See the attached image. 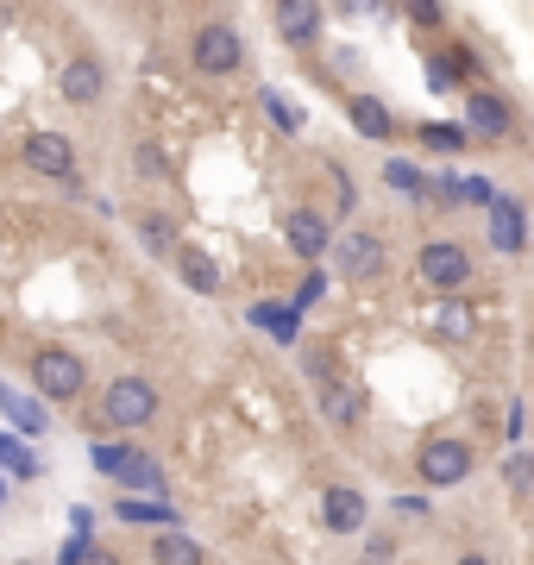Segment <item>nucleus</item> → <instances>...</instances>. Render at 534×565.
<instances>
[{
  "mask_svg": "<svg viewBox=\"0 0 534 565\" xmlns=\"http://www.w3.org/2000/svg\"><path fill=\"white\" fill-rule=\"evenodd\" d=\"M120 484H127V490H164V471H157L152 459H139V453H132V459L120 465Z\"/></svg>",
  "mask_w": 534,
  "mask_h": 565,
  "instance_id": "18",
  "label": "nucleus"
},
{
  "mask_svg": "<svg viewBox=\"0 0 534 565\" xmlns=\"http://www.w3.org/2000/svg\"><path fill=\"white\" fill-rule=\"evenodd\" d=\"M120 515H127V521H164L170 509H157V503H132V496H127V503H120Z\"/></svg>",
  "mask_w": 534,
  "mask_h": 565,
  "instance_id": "26",
  "label": "nucleus"
},
{
  "mask_svg": "<svg viewBox=\"0 0 534 565\" xmlns=\"http://www.w3.org/2000/svg\"><path fill=\"white\" fill-rule=\"evenodd\" d=\"M0 503H7V496H0Z\"/></svg>",
  "mask_w": 534,
  "mask_h": 565,
  "instance_id": "29",
  "label": "nucleus"
},
{
  "mask_svg": "<svg viewBox=\"0 0 534 565\" xmlns=\"http://www.w3.org/2000/svg\"><path fill=\"white\" fill-rule=\"evenodd\" d=\"M0 465H13V471H32V459H26V453H20V446H13L7 434H0Z\"/></svg>",
  "mask_w": 534,
  "mask_h": 565,
  "instance_id": "27",
  "label": "nucleus"
},
{
  "mask_svg": "<svg viewBox=\"0 0 534 565\" xmlns=\"http://www.w3.org/2000/svg\"><path fill=\"white\" fill-rule=\"evenodd\" d=\"M422 139H428L434 152H459V145H465V132H459V127H428Z\"/></svg>",
  "mask_w": 534,
  "mask_h": 565,
  "instance_id": "23",
  "label": "nucleus"
},
{
  "mask_svg": "<svg viewBox=\"0 0 534 565\" xmlns=\"http://www.w3.org/2000/svg\"><path fill=\"white\" fill-rule=\"evenodd\" d=\"M321 521H328L333 534H358L365 528V496L358 490H328L321 496Z\"/></svg>",
  "mask_w": 534,
  "mask_h": 565,
  "instance_id": "11",
  "label": "nucleus"
},
{
  "mask_svg": "<svg viewBox=\"0 0 534 565\" xmlns=\"http://www.w3.org/2000/svg\"><path fill=\"white\" fill-rule=\"evenodd\" d=\"M145 239H152V252H164V257H177V232H170V220H145Z\"/></svg>",
  "mask_w": 534,
  "mask_h": 565,
  "instance_id": "20",
  "label": "nucleus"
},
{
  "mask_svg": "<svg viewBox=\"0 0 534 565\" xmlns=\"http://www.w3.org/2000/svg\"><path fill=\"white\" fill-rule=\"evenodd\" d=\"M189 57H195V70H202V76H233L246 51H239V32H233V26H202Z\"/></svg>",
  "mask_w": 534,
  "mask_h": 565,
  "instance_id": "4",
  "label": "nucleus"
},
{
  "mask_svg": "<svg viewBox=\"0 0 534 565\" xmlns=\"http://www.w3.org/2000/svg\"><path fill=\"white\" fill-rule=\"evenodd\" d=\"M177 271L195 296H221V264H214L202 245H177Z\"/></svg>",
  "mask_w": 534,
  "mask_h": 565,
  "instance_id": "12",
  "label": "nucleus"
},
{
  "mask_svg": "<svg viewBox=\"0 0 534 565\" xmlns=\"http://www.w3.org/2000/svg\"><path fill=\"white\" fill-rule=\"evenodd\" d=\"M333 257H340V277H353V282L383 277V264H390V252H383L378 232H346V239L333 245Z\"/></svg>",
  "mask_w": 534,
  "mask_h": 565,
  "instance_id": "3",
  "label": "nucleus"
},
{
  "mask_svg": "<svg viewBox=\"0 0 534 565\" xmlns=\"http://www.w3.org/2000/svg\"><path fill=\"white\" fill-rule=\"evenodd\" d=\"M333 214H353V177L333 170Z\"/></svg>",
  "mask_w": 534,
  "mask_h": 565,
  "instance_id": "25",
  "label": "nucleus"
},
{
  "mask_svg": "<svg viewBox=\"0 0 534 565\" xmlns=\"http://www.w3.org/2000/svg\"><path fill=\"white\" fill-rule=\"evenodd\" d=\"M102 88H107V70L95 57H70V63H63V101L88 107V101H102Z\"/></svg>",
  "mask_w": 534,
  "mask_h": 565,
  "instance_id": "10",
  "label": "nucleus"
},
{
  "mask_svg": "<svg viewBox=\"0 0 534 565\" xmlns=\"http://www.w3.org/2000/svg\"><path fill=\"white\" fill-rule=\"evenodd\" d=\"M283 245H289L296 257H321L333 245V232H328V220H321V214L296 207V214H283Z\"/></svg>",
  "mask_w": 534,
  "mask_h": 565,
  "instance_id": "9",
  "label": "nucleus"
},
{
  "mask_svg": "<svg viewBox=\"0 0 534 565\" xmlns=\"http://www.w3.org/2000/svg\"><path fill=\"white\" fill-rule=\"evenodd\" d=\"M321 409H328V421H333V428H358V421H365V396H358L353 384H333Z\"/></svg>",
  "mask_w": 534,
  "mask_h": 565,
  "instance_id": "15",
  "label": "nucleus"
},
{
  "mask_svg": "<svg viewBox=\"0 0 534 565\" xmlns=\"http://www.w3.org/2000/svg\"><path fill=\"white\" fill-rule=\"evenodd\" d=\"M26 164L38 170V177H57V182L76 177V152H70V139H63V132H32V139H26Z\"/></svg>",
  "mask_w": 534,
  "mask_h": 565,
  "instance_id": "6",
  "label": "nucleus"
},
{
  "mask_svg": "<svg viewBox=\"0 0 534 565\" xmlns=\"http://www.w3.org/2000/svg\"><path fill=\"white\" fill-rule=\"evenodd\" d=\"M102 414L114 421V428H145V421L157 414V389L145 384V377H120V384L107 389Z\"/></svg>",
  "mask_w": 534,
  "mask_h": 565,
  "instance_id": "2",
  "label": "nucleus"
},
{
  "mask_svg": "<svg viewBox=\"0 0 534 565\" xmlns=\"http://www.w3.org/2000/svg\"><path fill=\"white\" fill-rule=\"evenodd\" d=\"M152 565H202V546H195L189 534H177V528H170V534H157Z\"/></svg>",
  "mask_w": 534,
  "mask_h": 565,
  "instance_id": "16",
  "label": "nucleus"
},
{
  "mask_svg": "<svg viewBox=\"0 0 534 565\" xmlns=\"http://www.w3.org/2000/svg\"><path fill=\"white\" fill-rule=\"evenodd\" d=\"M484 232H490L497 252H522V245H529V214H522V202H515V195H497V202L484 207Z\"/></svg>",
  "mask_w": 534,
  "mask_h": 565,
  "instance_id": "5",
  "label": "nucleus"
},
{
  "mask_svg": "<svg viewBox=\"0 0 534 565\" xmlns=\"http://www.w3.org/2000/svg\"><path fill=\"white\" fill-rule=\"evenodd\" d=\"M353 127L365 132V139H390V113H383V101L358 95V101H353Z\"/></svg>",
  "mask_w": 534,
  "mask_h": 565,
  "instance_id": "17",
  "label": "nucleus"
},
{
  "mask_svg": "<svg viewBox=\"0 0 534 565\" xmlns=\"http://www.w3.org/2000/svg\"><path fill=\"white\" fill-rule=\"evenodd\" d=\"M277 32L289 38V45H308V38L321 32V7H315V0H289V7H277Z\"/></svg>",
  "mask_w": 534,
  "mask_h": 565,
  "instance_id": "14",
  "label": "nucleus"
},
{
  "mask_svg": "<svg viewBox=\"0 0 534 565\" xmlns=\"http://www.w3.org/2000/svg\"><path fill=\"white\" fill-rule=\"evenodd\" d=\"M529 484H534V459L515 453V459H509V490H529Z\"/></svg>",
  "mask_w": 534,
  "mask_h": 565,
  "instance_id": "24",
  "label": "nucleus"
},
{
  "mask_svg": "<svg viewBox=\"0 0 534 565\" xmlns=\"http://www.w3.org/2000/svg\"><path fill=\"white\" fill-rule=\"evenodd\" d=\"M422 277H428L434 289H459V282L472 277V257H465V245H453V239H434L428 252H422Z\"/></svg>",
  "mask_w": 534,
  "mask_h": 565,
  "instance_id": "7",
  "label": "nucleus"
},
{
  "mask_svg": "<svg viewBox=\"0 0 534 565\" xmlns=\"http://www.w3.org/2000/svg\"><path fill=\"white\" fill-rule=\"evenodd\" d=\"M264 113H271V120H277L283 132H296V127H302V113H296V107L283 101V95H264Z\"/></svg>",
  "mask_w": 534,
  "mask_h": 565,
  "instance_id": "21",
  "label": "nucleus"
},
{
  "mask_svg": "<svg viewBox=\"0 0 534 565\" xmlns=\"http://www.w3.org/2000/svg\"><path fill=\"white\" fill-rule=\"evenodd\" d=\"M82 359L70 352V346H45L38 359H32V384H38V396H57V402H70V396H82Z\"/></svg>",
  "mask_w": 534,
  "mask_h": 565,
  "instance_id": "1",
  "label": "nucleus"
},
{
  "mask_svg": "<svg viewBox=\"0 0 534 565\" xmlns=\"http://www.w3.org/2000/svg\"><path fill=\"white\" fill-rule=\"evenodd\" d=\"M465 120H472V132H484V139H503L509 132V107L490 95V88H478L472 101H465Z\"/></svg>",
  "mask_w": 534,
  "mask_h": 565,
  "instance_id": "13",
  "label": "nucleus"
},
{
  "mask_svg": "<svg viewBox=\"0 0 534 565\" xmlns=\"http://www.w3.org/2000/svg\"><path fill=\"white\" fill-rule=\"evenodd\" d=\"M472 471V446L465 440H434V446H422V478L428 484H459Z\"/></svg>",
  "mask_w": 534,
  "mask_h": 565,
  "instance_id": "8",
  "label": "nucleus"
},
{
  "mask_svg": "<svg viewBox=\"0 0 534 565\" xmlns=\"http://www.w3.org/2000/svg\"><path fill=\"white\" fill-rule=\"evenodd\" d=\"M383 177L396 182V189H415V195H428V182H422V170H415V164H390Z\"/></svg>",
  "mask_w": 534,
  "mask_h": 565,
  "instance_id": "22",
  "label": "nucleus"
},
{
  "mask_svg": "<svg viewBox=\"0 0 534 565\" xmlns=\"http://www.w3.org/2000/svg\"><path fill=\"white\" fill-rule=\"evenodd\" d=\"M0 409L13 414V421H20V428H32V434H38V428H45V414L32 409L26 396H13V389H0Z\"/></svg>",
  "mask_w": 534,
  "mask_h": 565,
  "instance_id": "19",
  "label": "nucleus"
},
{
  "mask_svg": "<svg viewBox=\"0 0 534 565\" xmlns=\"http://www.w3.org/2000/svg\"><path fill=\"white\" fill-rule=\"evenodd\" d=\"M459 565H490V560H459Z\"/></svg>",
  "mask_w": 534,
  "mask_h": 565,
  "instance_id": "28",
  "label": "nucleus"
}]
</instances>
